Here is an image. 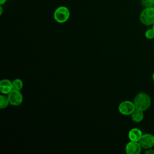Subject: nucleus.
<instances>
[{
    "instance_id": "obj_1",
    "label": "nucleus",
    "mask_w": 154,
    "mask_h": 154,
    "mask_svg": "<svg viewBox=\"0 0 154 154\" xmlns=\"http://www.w3.org/2000/svg\"><path fill=\"white\" fill-rule=\"evenodd\" d=\"M134 103L136 109L144 111L150 107L151 105V98L147 93L141 92L135 97Z\"/></svg>"
},
{
    "instance_id": "obj_2",
    "label": "nucleus",
    "mask_w": 154,
    "mask_h": 154,
    "mask_svg": "<svg viewBox=\"0 0 154 154\" xmlns=\"http://www.w3.org/2000/svg\"><path fill=\"white\" fill-rule=\"evenodd\" d=\"M140 22L145 25L154 24V7H146L140 15Z\"/></svg>"
},
{
    "instance_id": "obj_3",
    "label": "nucleus",
    "mask_w": 154,
    "mask_h": 154,
    "mask_svg": "<svg viewBox=\"0 0 154 154\" xmlns=\"http://www.w3.org/2000/svg\"><path fill=\"white\" fill-rule=\"evenodd\" d=\"M70 17V11L67 7L65 6H60L58 7L54 11V19L58 23L66 22Z\"/></svg>"
},
{
    "instance_id": "obj_4",
    "label": "nucleus",
    "mask_w": 154,
    "mask_h": 154,
    "mask_svg": "<svg viewBox=\"0 0 154 154\" xmlns=\"http://www.w3.org/2000/svg\"><path fill=\"white\" fill-rule=\"evenodd\" d=\"M119 111L124 116H129L136 109L134 102L125 100L122 102L118 107Z\"/></svg>"
},
{
    "instance_id": "obj_5",
    "label": "nucleus",
    "mask_w": 154,
    "mask_h": 154,
    "mask_svg": "<svg viewBox=\"0 0 154 154\" xmlns=\"http://www.w3.org/2000/svg\"><path fill=\"white\" fill-rule=\"evenodd\" d=\"M7 97L10 104L13 106H19L22 103L23 95L19 90H13L7 94Z\"/></svg>"
},
{
    "instance_id": "obj_6",
    "label": "nucleus",
    "mask_w": 154,
    "mask_h": 154,
    "mask_svg": "<svg viewBox=\"0 0 154 154\" xmlns=\"http://www.w3.org/2000/svg\"><path fill=\"white\" fill-rule=\"evenodd\" d=\"M138 143L142 149H150L154 146V136L150 134H143Z\"/></svg>"
},
{
    "instance_id": "obj_7",
    "label": "nucleus",
    "mask_w": 154,
    "mask_h": 154,
    "mask_svg": "<svg viewBox=\"0 0 154 154\" xmlns=\"http://www.w3.org/2000/svg\"><path fill=\"white\" fill-rule=\"evenodd\" d=\"M142 147L138 141H130L126 146L125 150L128 154H140L141 152Z\"/></svg>"
},
{
    "instance_id": "obj_8",
    "label": "nucleus",
    "mask_w": 154,
    "mask_h": 154,
    "mask_svg": "<svg viewBox=\"0 0 154 154\" xmlns=\"http://www.w3.org/2000/svg\"><path fill=\"white\" fill-rule=\"evenodd\" d=\"M13 90L12 82L7 79H4L0 82V91L3 94H8Z\"/></svg>"
},
{
    "instance_id": "obj_9",
    "label": "nucleus",
    "mask_w": 154,
    "mask_h": 154,
    "mask_svg": "<svg viewBox=\"0 0 154 154\" xmlns=\"http://www.w3.org/2000/svg\"><path fill=\"white\" fill-rule=\"evenodd\" d=\"M142 135L143 134L141 130L137 128L131 129L128 133V138L130 141H139Z\"/></svg>"
},
{
    "instance_id": "obj_10",
    "label": "nucleus",
    "mask_w": 154,
    "mask_h": 154,
    "mask_svg": "<svg viewBox=\"0 0 154 154\" xmlns=\"http://www.w3.org/2000/svg\"><path fill=\"white\" fill-rule=\"evenodd\" d=\"M131 118L132 121L135 123L141 122L144 118L143 111L138 109H135L131 114Z\"/></svg>"
},
{
    "instance_id": "obj_11",
    "label": "nucleus",
    "mask_w": 154,
    "mask_h": 154,
    "mask_svg": "<svg viewBox=\"0 0 154 154\" xmlns=\"http://www.w3.org/2000/svg\"><path fill=\"white\" fill-rule=\"evenodd\" d=\"M10 103L8 97L5 96V95L1 94L0 96V108L1 109L5 108L8 106V104Z\"/></svg>"
},
{
    "instance_id": "obj_12",
    "label": "nucleus",
    "mask_w": 154,
    "mask_h": 154,
    "mask_svg": "<svg viewBox=\"0 0 154 154\" xmlns=\"http://www.w3.org/2000/svg\"><path fill=\"white\" fill-rule=\"evenodd\" d=\"M13 90L20 91L23 87V82L20 79H16L12 81Z\"/></svg>"
},
{
    "instance_id": "obj_13",
    "label": "nucleus",
    "mask_w": 154,
    "mask_h": 154,
    "mask_svg": "<svg viewBox=\"0 0 154 154\" xmlns=\"http://www.w3.org/2000/svg\"><path fill=\"white\" fill-rule=\"evenodd\" d=\"M145 37L149 40L154 38V31L152 28L149 29L145 32Z\"/></svg>"
},
{
    "instance_id": "obj_14",
    "label": "nucleus",
    "mask_w": 154,
    "mask_h": 154,
    "mask_svg": "<svg viewBox=\"0 0 154 154\" xmlns=\"http://www.w3.org/2000/svg\"><path fill=\"white\" fill-rule=\"evenodd\" d=\"M142 4L145 7H150L154 6V0H142Z\"/></svg>"
},
{
    "instance_id": "obj_15",
    "label": "nucleus",
    "mask_w": 154,
    "mask_h": 154,
    "mask_svg": "<svg viewBox=\"0 0 154 154\" xmlns=\"http://www.w3.org/2000/svg\"><path fill=\"white\" fill-rule=\"evenodd\" d=\"M147 154H154V150L151 149V148L149 149L145 152V154H147Z\"/></svg>"
},
{
    "instance_id": "obj_16",
    "label": "nucleus",
    "mask_w": 154,
    "mask_h": 154,
    "mask_svg": "<svg viewBox=\"0 0 154 154\" xmlns=\"http://www.w3.org/2000/svg\"><path fill=\"white\" fill-rule=\"evenodd\" d=\"M6 1H7V0H0V4L1 5L4 4Z\"/></svg>"
},
{
    "instance_id": "obj_17",
    "label": "nucleus",
    "mask_w": 154,
    "mask_h": 154,
    "mask_svg": "<svg viewBox=\"0 0 154 154\" xmlns=\"http://www.w3.org/2000/svg\"><path fill=\"white\" fill-rule=\"evenodd\" d=\"M0 9H1V12H0V15H1L2 14V7H1V5L0 6Z\"/></svg>"
},
{
    "instance_id": "obj_18",
    "label": "nucleus",
    "mask_w": 154,
    "mask_h": 154,
    "mask_svg": "<svg viewBox=\"0 0 154 154\" xmlns=\"http://www.w3.org/2000/svg\"><path fill=\"white\" fill-rule=\"evenodd\" d=\"M152 79H153V81H154V72H153V75H152Z\"/></svg>"
},
{
    "instance_id": "obj_19",
    "label": "nucleus",
    "mask_w": 154,
    "mask_h": 154,
    "mask_svg": "<svg viewBox=\"0 0 154 154\" xmlns=\"http://www.w3.org/2000/svg\"><path fill=\"white\" fill-rule=\"evenodd\" d=\"M152 29H153V30L154 31V24L153 25V26H152Z\"/></svg>"
}]
</instances>
